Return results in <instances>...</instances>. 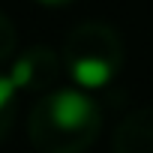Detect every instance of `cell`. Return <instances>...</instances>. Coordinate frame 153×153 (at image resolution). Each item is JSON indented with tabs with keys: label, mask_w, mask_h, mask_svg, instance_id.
<instances>
[{
	"label": "cell",
	"mask_w": 153,
	"mask_h": 153,
	"mask_svg": "<svg viewBox=\"0 0 153 153\" xmlns=\"http://www.w3.org/2000/svg\"><path fill=\"white\" fill-rule=\"evenodd\" d=\"M111 147L114 153H153V108L126 114L111 135Z\"/></svg>",
	"instance_id": "cell-4"
},
{
	"label": "cell",
	"mask_w": 153,
	"mask_h": 153,
	"mask_svg": "<svg viewBox=\"0 0 153 153\" xmlns=\"http://www.w3.org/2000/svg\"><path fill=\"white\" fill-rule=\"evenodd\" d=\"M39 3H45V6H66V3H72V0H39Z\"/></svg>",
	"instance_id": "cell-7"
},
{
	"label": "cell",
	"mask_w": 153,
	"mask_h": 153,
	"mask_svg": "<svg viewBox=\"0 0 153 153\" xmlns=\"http://www.w3.org/2000/svg\"><path fill=\"white\" fill-rule=\"evenodd\" d=\"M102 129L96 99L78 87H54L36 96L27 117V138L36 153H84Z\"/></svg>",
	"instance_id": "cell-1"
},
{
	"label": "cell",
	"mask_w": 153,
	"mask_h": 153,
	"mask_svg": "<svg viewBox=\"0 0 153 153\" xmlns=\"http://www.w3.org/2000/svg\"><path fill=\"white\" fill-rule=\"evenodd\" d=\"M15 105H18V90L15 84L9 81L6 72H0V141H3L12 129V120H15Z\"/></svg>",
	"instance_id": "cell-5"
},
{
	"label": "cell",
	"mask_w": 153,
	"mask_h": 153,
	"mask_svg": "<svg viewBox=\"0 0 153 153\" xmlns=\"http://www.w3.org/2000/svg\"><path fill=\"white\" fill-rule=\"evenodd\" d=\"M63 72L72 78V84L90 93L108 87L126 60V48L120 33L105 24V21H84L78 27H72L63 39L60 48Z\"/></svg>",
	"instance_id": "cell-2"
},
{
	"label": "cell",
	"mask_w": 153,
	"mask_h": 153,
	"mask_svg": "<svg viewBox=\"0 0 153 153\" xmlns=\"http://www.w3.org/2000/svg\"><path fill=\"white\" fill-rule=\"evenodd\" d=\"M60 72H63V60L54 48L48 45H33L27 51H21L12 66H9V81L15 84V90H33V93H48L57 87V78H60Z\"/></svg>",
	"instance_id": "cell-3"
},
{
	"label": "cell",
	"mask_w": 153,
	"mask_h": 153,
	"mask_svg": "<svg viewBox=\"0 0 153 153\" xmlns=\"http://www.w3.org/2000/svg\"><path fill=\"white\" fill-rule=\"evenodd\" d=\"M15 45H18V33H15V24L9 15L0 12V63L9 60L15 54Z\"/></svg>",
	"instance_id": "cell-6"
}]
</instances>
